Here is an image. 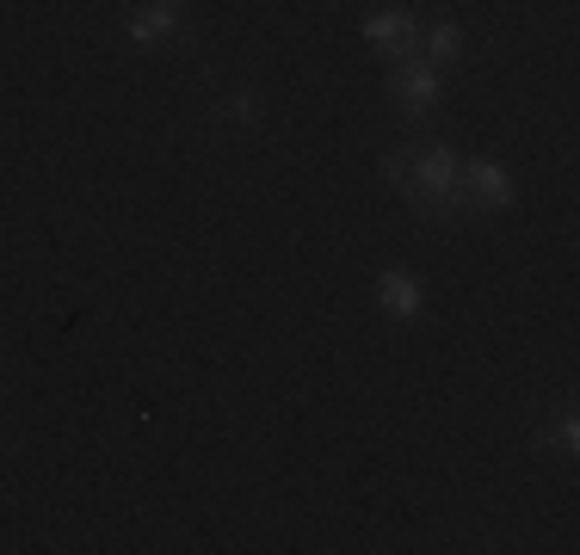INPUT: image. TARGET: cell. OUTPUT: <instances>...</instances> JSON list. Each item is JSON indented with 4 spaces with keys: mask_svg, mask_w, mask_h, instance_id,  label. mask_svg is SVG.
Returning <instances> with one entry per match:
<instances>
[{
    "mask_svg": "<svg viewBox=\"0 0 580 555\" xmlns=\"http://www.w3.org/2000/svg\"><path fill=\"white\" fill-rule=\"evenodd\" d=\"M371 44H395V50H408V44H414V19H402V13L371 19Z\"/></svg>",
    "mask_w": 580,
    "mask_h": 555,
    "instance_id": "obj_4",
    "label": "cell"
},
{
    "mask_svg": "<svg viewBox=\"0 0 580 555\" xmlns=\"http://www.w3.org/2000/svg\"><path fill=\"white\" fill-rule=\"evenodd\" d=\"M389 93H402V105H414V111H426V99L439 93V81H432V68H402L389 81Z\"/></svg>",
    "mask_w": 580,
    "mask_h": 555,
    "instance_id": "obj_3",
    "label": "cell"
},
{
    "mask_svg": "<svg viewBox=\"0 0 580 555\" xmlns=\"http://www.w3.org/2000/svg\"><path fill=\"white\" fill-rule=\"evenodd\" d=\"M136 37H161L167 31V7H155V13H136V25H130Z\"/></svg>",
    "mask_w": 580,
    "mask_h": 555,
    "instance_id": "obj_6",
    "label": "cell"
},
{
    "mask_svg": "<svg viewBox=\"0 0 580 555\" xmlns=\"http://www.w3.org/2000/svg\"><path fill=\"white\" fill-rule=\"evenodd\" d=\"M383 303H389L395 315H408V309L420 303V296H414V284H408V278H383Z\"/></svg>",
    "mask_w": 580,
    "mask_h": 555,
    "instance_id": "obj_5",
    "label": "cell"
},
{
    "mask_svg": "<svg viewBox=\"0 0 580 555\" xmlns=\"http://www.w3.org/2000/svg\"><path fill=\"white\" fill-rule=\"evenodd\" d=\"M389 185L414 210H445L457 198V161H451V148H439V142L395 148V155H389Z\"/></svg>",
    "mask_w": 580,
    "mask_h": 555,
    "instance_id": "obj_1",
    "label": "cell"
},
{
    "mask_svg": "<svg viewBox=\"0 0 580 555\" xmlns=\"http://www.w3.org/2000/svg\"><path fill=\"white\" fill-rule=\"evenodd\" d=\"M457 198H469V204H506V173L488 167V161L457 167Z\"/></svg>",
    "mask_w": 580,
    "mask_h": 555,
    "instance_id": "obj_2",
    "label": "cell"
},
{
    "mask_svg": "<svg viewBox=\"0 0 580 555\" xmlns=\"http://www.w3.org/2000/svg\"><path fill=\"white\" fill-rule=\"evenodd\" d=\"M426 50H432V56H451V50H457V31H451V25H445V31H432V37H426Z\"/></svg>",
    "mask_w": 580,
    "mask_h": 555,
    "instance_id": "obj_7",
    "label": "cell"
}]
</instances>
